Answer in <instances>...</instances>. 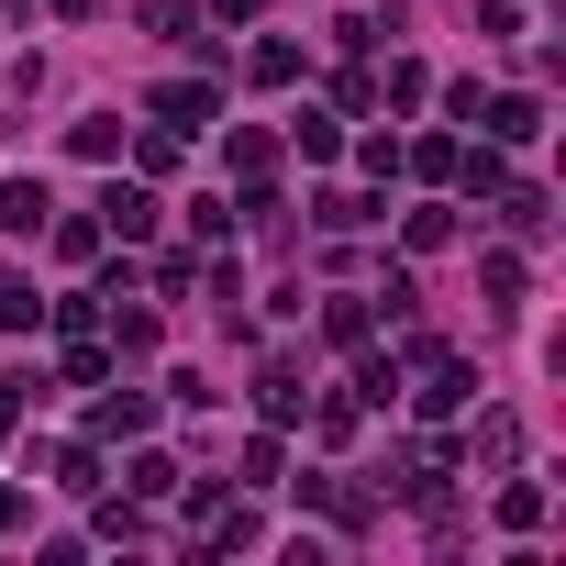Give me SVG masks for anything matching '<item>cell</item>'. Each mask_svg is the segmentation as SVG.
<instances>
[{
    "mask_svg": "<svg viewBox=\"0 0 566 566\" xmlns=\"http://www.w3.org/2000/svg\"><path fill=\"white\" fill-rule=\"evenodd\" d=\"M211 112H222V78H167V90H156V123H167V134H189V123H211Z\"/></svg>",
    "mask_w": 566,
    "mask_h": 566,
    "instance_id": "cell-2",
    "label": "cell"
},
{
    "mask_svg": "<svg viewBox=\"0 0 566 566\" xmlns=\"http://www.w3.org/2000/svg\"><path fill=\"white\" fill-rule=\"evenodd\" d=\"M12 522H23V489H0V533H12Z\"/></svg>",
    "mask_w": 566,
    "mask_h": 566,
    "instance_id": "cell-17",
    "label": "cell"
},
{
    "mask_svg": "<svg viewBox=\"0 0 566 566\" xmlns=\"http://www.w3.org/2000/svg\"><path fill=\"white\" fill-rule=\"evenodd\" d=\"M56 12H67V23H90V12H101V0H56Z\"/></svg>",
    "mask_w": 566,
    "mask_h": 566,
    "instance_id": "cell-18",
    "label": "cell"
},
{
    "mask_svg": "<svg viewBox=\"0 0 566 566\" xmlns=\"http://www.w3.org/2000/svg\"><path fill=\"white\" fill-rule=\"evenodd\" d=\"M255 411H266V433H290V422L312 411V389H301V367H290V356H266V378H255Z\"/></svg>",
    "mask_w": 566,
    "mask_h": 566,
    "instance_id": "cell-1",
    "label": "cell"
},
{
    "mask_svg": "<svg viewBox=\"0 0 566 566\" xmlns=\"http://www.w3.org/2000/svg\"><path fill=\"white\" fill-rule=\"evenodd\" d=\"M145 422H156V411H145V400H134V389H123V400H101V411H90V433H145Z\"/></svg>",
    "mask_w": 566,
    "mask_h": 566,
    "instance_id": "cell-10",
    "label": "cell"
},
{
    "mask_svg": "<svg viewBox=\"0 0 566 566\" xmlns=\"http://www.w3.org/2000/svg\"><path fill=\"white\" fill-rule=\"evenodd\" d=\"M45 222H56L45 178H0V233H45Z\"/></svg>",
    "mask_w": 566,
    "mask_h": 566,
    "instance_id": "cell-3",
    "label": "cell"
},
{
    "mask_svg": "<svg viewBox=\"0 0 566 566\" xmlns=\"http://www.w3.org/2000/svg\"><path fill=\"white\" fill-rule=\"evenodd\" d=\"M23 422V378H0V433H12Z\"/></svg>",
    "mask_w": 566,
    "mask_h": 566,
    "instance_id": "cell-16",
    "label": "cell"
},
{
    "mask_svg": "<svg viewBox=\"0 0 566 566\" xmlns=\"http://www.w3.org/2000/svg\"><path fill=\"white\" fill-rule=\"evenodd\" d=\"M67 145H78V156H101V167H112V156H123V123H112V112H90V123H78V134H67Z\"/></svg>",
    "mask_w": 566,
    "mask_h": 566,
    "instance_id": "cell-8",
    "label": "cell"
},
{
    "mask_svg": "<svg viewBox=\"0 0 566 566\" xmlns=\"http://www.w3.org/2000/svg\"><path fill=\"white\" fill-rule=\"evenodd\" d=\"M500 522H511V533H533V522H544V489H533V478H511V489H500Z\"/></svg>",
    "mask_w": 566,
    "mask_h": 566,
    "instance_id": "cell-12",
    "label": "cell"
},
{
    "mask_svg": "<svg viewBox=\"0 0 566 566\" xmlns=\"http://www.w3.org/2000/svg\"><path fill=\"white\" fill-rule=\"evenodd\" d=\"M244 78H255V90H290V78H301V45H277V34H266V45L244 56Z\"/></svg>",
    "mask_w": 566,
    "mask_h": 566,
    "instance_id": "cell-6",
    "label": "cell"
},
{
    "mask_svg": "<svg viewBox=\"0 0 566 566\" xmlns=\"http://www.w3.org/2000/svg\"><path fill=\"white\" fill-rule=\"evenodd\" d=\"M489 134H500V145H533V134H544V101H533V90H522V101H489Z\"/></svg>",
    "mask_w": 566,
    "mask_h": 566,
    "instance_id": "cell-5",
    "label": "cell"
},
{
    "mask_svg": "<svg viewBox=\"0 0 566 566\" xmlns=\"http://www.w3.org/2000/svg\"><path fill=\"white\" fill-rule=\"evenodd\" d=\"M478 455H489V467H511V455H522V422H511V411H489V422H478Z\"/></svg>",
    "mask_w": 566,
    "mask_h": 566,
    "instance_id": "cell-11",
    "label": "cell"
},
{
    "mask_svg": "<svg viewBox=\"0 0 566 566\" xmlns=\"http://www.w3.org/2000/svg\"><path fill=\"white\" fill-rule=\"evenodd\" d=\"M101 233L145 244V233H156V200H145V189H101Z\"/></svg>",
    "mask_w": 566,
    "mask_h": 566,
    "instance_id": "cell-4",
    "label": "cell"
},
{
    "mask_svg": "<svg viewBox=\"0 0 566 566\" xmlns=\"http://www.w3.org/2000/svg\"><path fill=\"white\" fill-rule=\"evenodd\" d=\"M34 323H45V301L23 290V277H0V334H34Z\"/></svg>",
    "mask_w": 566,
    "mask_h": 566,
    "instance_id": "cell-7",
    "label": "cell"
},
{
    "mask_svg": "<svg viewBox=\"0 0 566 566\" xmlns=\"http://www.w3.org/2000/svg\"><path fill=\"white\" fill-rule=\"evenodd\" d=\"M500 222H511V233H544L555 211H544V189H511V200H500Z\"/></svg>",
    "mask_w": 566,
    "mask_h": 566,
    "instance_id": "cell-14",
    "label": "cell"
},
{
    "mask_svg": "<svg viewBox=\"0 0 566 566\" xmlns=\"http://www.w3.org/2000/svg\"><path fill=\"white\" fill-rule=\"evenodd\" d=\"M112 356H156V323L145 312H112Z\"/></svg>",
    "mask_w": 566,
    "mask_h": 566,
    "instance_id": "cell-15",
    "label": "cell"
},
{
    "mask_svg": "<svg viewBox=\"0 0 566 566\" xmlns=\"http://www.w3.org/2000/svg\"><path fill=\"white\" fill-rule=\"evenodd\" d=\"M323 222H334V233H356V222H378V200H356V189H323Z\"/></svg>",
    "mask_w": 566,
    "mask_h": 566,
    "instance_id": "cell-13",
    "label": "cell"
},
{
    "mask_svg": "<svg viewBox=\"0 0 566 566\" xmlns=\"http://www.w3.org/2000/svg\"><path fill=\"white\" fill-rule=\"evenodd\" d=\"M266 156H277V145H266V134H233V145H222V167H233V178H244V189H255V178H266Z\"/></svg>",
    "mask_w": 566,
    "mask_h": 566,
    "instance_id": "cell-9",
    "label": "cell"
}]
</instances>
